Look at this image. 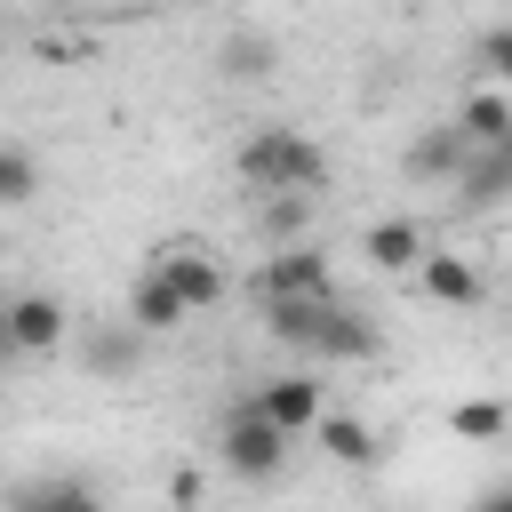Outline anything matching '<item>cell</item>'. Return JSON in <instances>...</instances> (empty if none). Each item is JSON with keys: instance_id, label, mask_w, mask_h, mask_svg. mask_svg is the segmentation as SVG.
Returning <instances> with one entry per match:
<instances>
[{"instance_id": "20", "label": "cell", "mask_w": 512, "mask_h": 512, "mask_svg": "<svg viewBox=\"0 0 512 512\" xmlns=\"http://www.w3.org/2000/svg\"><path fill=\"white\" fill-rule=\"evenodd\" d=\"M40 192V168H32V152L24 144H0V208H24Z\"/></svg>"}, {"instance_id": "2", "label": "cell", "mask_w": 512, "mask_h": 512, "mask_svg": "<svg viewBox=\"0 0 512 512\" xmlns=\"http://www.w3.org/2000/svg\"><path fill=\"white\" fill-rule=\"evenodd\" d=\"M240 176L256 184V200H272V192H304V200H320V184H328V152L312 144V136H296V128H256V136H240Z\"/></svg>"}, {"instance_id": "21", "label": "cell", "mask_w": 512, "mask_h": 512, "mask_svg": "<svg viewBox=\"0 0 512 512\" xmlns=\"http://www.w3.org/2000/svg\"><path fill=\"white\" fill-rule=\"evenodd\" d=\"M480 64L512 88V24H488V32H480Z\"/></svg>"}, {"instance_id": "9", "label": "cell", "mask_w": 512, "mask_h": 512, "mask_svg": "<svg viewBox=\"0 0 512 512\" xmlns=\"http://www.w3.org/2000/svg\"><path fill=\"white\" fill-rule=\"evenodd\" d=\"M456 136H464L472 152H496V144L512 136V96H504V88H472V96L456 104Z\"/></svg>"}, {"instance_id": "12", "label": "cell", "mask_w": 512, "mask_h": 512, "mask_svg": "<svg viewBox=\"0 0 512 512\" xmlns=\"http://www.w3.org/2000/svg\"><path fill=\"white\" fill-rule=\"evenodd\" d=\"M184 320H192V312L176 304V288H168L160 272H144L136 296H128V328H136V336H168V328H184Z\"/></svg>"}, {"instance_id": "14", "label": "cell", "mask_w": 512, "mask_h": 512, "mask_svg": "<svg viewBox=\"0 0 512 512\" xmlns=\"http://www.w3.org/2000/svg\"><path fill=\"white\" fill-rule=\"evenodd\" d=\"M312 432H320V448H328L336 464H352V472H368V464L384 456V440H376V432H368L360 416H336V408H328V416H320Z\"/></svg>"}, {"instance_id": "19", "label": "cell", "mask_w": 512, "mask_h": 512, "mask_svg": "<svg viewBox=\"0 0 512 512\" xmlns=\"http://www.w3.org/2000/svg\"><path fill=\"white\" fill-rule=\"evenodd\" d=\"M448 432H456V440H504V432H512V408H504V400H456V408H448Z\"/></svg>"}, {"instance_id": "17", "label": "cell", "mask_w": 512, "mask_h": 512, "mask_svg": "<svg viewBox=\"0 0 512 512\" xmlns=\"http://www.w3.org/2000/svg\"><path fill=\"white\" fill-rule=\"evenodd\" d=\"M8 512H104V496L88 480H32V488H16Z\"/></svg>"}, {"instance_id": "11", "label": "cell", "mask_w": 512, "mask_h": 512, "mask_svg": "<svg viewBox=\"0 0 512 512\" xmlns=\"http://www.w3.org/2000/svg\"><path fill=\"white\" fill-rule=\"evenodd\" d=\"M368 264H376V272H416V264H424V224H408V216L368 224Z\"/></svg>"}, {"instance_id": "3", "label": "cell", "mask_w": 512, "mask_h": 512, "mask_svg": "<svg viewBox=\"0 0 512 512\" xmlns=\"http://www.w3.org/2000/svg\"><path fill=\"white\" fill-rule=\"evenodd\" d=\"M216 456H224V472H240V480H272V472L288 464V440H280V432L256 416V400H232Z\"/></svg>"}, {"instance_id": "13", "label": "cell", "mask_w": 512, "mask_h": 512, "mask_svg": "<svg viewBox=\"0 0 512 512\" xmlns=\"http://www.w3.org/2000/svg\"><path fill=\"white\" fill-rule=\"evenodd\" d=\"M416 280H424V296H432V304H480V272H472L464 256H448V248H440V256L424 248Z\"/></svg>"}, {"instance_id": "23", "label": "cell", "mask_w": 512, "mask_h": 512, "mask_svg": "<svg viewBox=\"0 0 512 512\" xmlns=\"http://www.w3.org/2000/svg\"><path fill=\"white\" fill-rule=\"evenodd\" d=\"M472 512H512V488H488V496H472Z\"/></svg>"}, {"instance_id": "18", "label": "cell", "mask_w": 512, "mask_h": 512, "mask_svg": "<svg viewBox=\"0 0 512 512\" xmlns=\"http://www.w3.org/2000/svg\"><path fill=\"white\" fill-rule=\"evenodd\" d=\"M456 200H464V208H496V200H512V168H504L496 152H472L464 176H456Z\"/></svg>"}, {"instance_id": "5", "label": "cell", "mask_w": 512, "mask_h": 512, "mask_svg": "<svg viewBox=\"0 0 512 512\" xmlns=\"http://www.w3.org/2000/svg\"><path fill=\"white\" fill-rule=\"evenodd\" d=\"M248 400H256V416H264L280 440H304V432L328 416V400H320V376H312V368H296V376H272V384H256Z\"/></svg>"}, {"instance_id": "24", "label": "cell", "mask_w": 512, "mask_h": 512, "mask_svg": "<svg viewBox=\"0 0 512 512\" xmlns=\"http://www.w3.org/2000/svg\"><path fill=\"white\" fill-rule=\"evenodd\" d=\"M24 352H16V336H8V320H0V368H16Z\"/></svg>"}, {"instance_id": "22", "label": "cell", "mask_w": 512, "mask_h": 512, "mask_svg": "<svg viewBox=\"0 0 512 512\" xmlns=\"http://www.w3.org/2000/svg\"><path fill=\"white\" fill-rule=\"evenodd\" d=\"M168 504H184V512L200 504V472H192V464H184V472H168Z\"/></svg>"}, {"instance_id": "25", "label": "cell", "mask_w": 512, "mask_h": 512, "mask_svg": "<svg viewBox=\"0 0 512 512\" xmlns=\"http://www.w3.org/2000/svg\"><path fill=\"white\" fill-rule=\"evenodd\" d=\"M496 160H504V168H512V136H504V144H496Z\"/></svg>"}, {"instance_id": "8", "label": "cell", "mask_w": 512, "mask_h": 512, "mask_svg": "<svg viewBox=\"0 0 512 512\" xmlns=\"http://www.w3.org/2000/svg\"><path fill=\"white\" fill-rule=\"evenodd\" d=\"M464 160H472V144L456 136V120H440V128H416V144H408V176H424V184H456L464 176Z\"/></svg>"}, {"instance_id": "7", "label": "cell", "mask_w": 512, "mask_h": 512, "mask_svg": "<svg viewBox=\"0 0 512 512\" xmlns=\"http://www.w3.org/2000/svg\"><path fill=\"white\" fill-rule=\"evenodd\" d=\"M0 320H8V336H16V352H24V360H40V352H56V344H64V304H56L48 288L8 296V304H0Z\"/></svg>"}, {"instance_id": "6", "label": "cell", "mask_w": 512, "mask_h": 512, "mask_svg": "<svg viewBox=\"0 0 512 512\" xmlns=\"http://www.w3.org/2000/svg\"><path fill=\"white\" fill-rule=\"evenodd\" d=\"M152 272L176 288V304H184V312H208V304H224V288H232V280H224V264H216V256H200V248H160V256H152Z\"/></svg>"}, {"instance_id": "16", "label": "cell", "mask_w": 512, "mask_h": 512, "mask_svg": "<svg viewBox=\"0 0 512 512\" xmlns=\"http://www.w3.org/2000/svg\"><path fill=\"white\" fill-rule=\"evenodd\" d=\"M312 208H320V200H304V192H272V200H256V232H264V240H280V248H304Z\"/></svg>"}, {"instance_id": "10", "label": "cell", "mask_w": 512, "mask_h": 512, "mask_svg": "<svg viewBox=\"0 0 512 512\" xmlns=\"http://www.w3.org/2000/svg\"><path fill=\"white\" fill-rule=\"evenodd\" d=\"M80 360H88V376H128V368L144 360V336H136L128 320H104V328H80Z\"/></svg>"}, {"instance_id": "4", "label": "cell", "mask_w": 512, "mask_h": 512, "mask_svg": "<svg viewBox=\"0 0 512 512\" xmlns=\"http://www.w3.org/2000/svg\"><path fill=\"white\" fill-rule=\"evenodd\" d=\"M256 296L264 304H328L336 296V272L320 248H280L264 272H256Z\"/></svg>"}, {"instance_id": "15", "label": "cell", "mask_w": 512, "mask_h": 512, "mask_svg": "<svg viewBox=\"0 0 512 512\" xmlns=\"http://www.w3.org/2000/svg\"><path fill=\"white\" fill-rule=\"evenodd\" d=\"M272 32H256V24H232L224 32V48H216V64H224V80H264L272 72Z\"/></svg>"}, {"instance_id": "1", "label": "cell", "mask_w": 512, "mask_h": 512, "mask_svg": "<svg viewBox=\"0 0 512 512\" xmlns=\"http://www.w3.org/2000/svg\"><path fill=\"white\" fill-rule=\"evenodd\" d=\"M264 320H272V336L280 344H296V352H312L320 368L328 360H368L376 352V320L368 312H352V304H264Z\"/></svg>"}]
</instances>
